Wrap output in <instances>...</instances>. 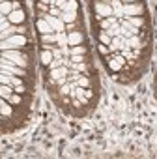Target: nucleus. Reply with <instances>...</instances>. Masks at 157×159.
Returning a JSON list of instances; mask_svg holds the SVG:
<instances>
[{"label":"nucleus","instance_id":"a878e982","mask_svg":"<svg viewBox=\"0 0 157 159\" xmlns=\"http://www.w3.org/2000/svg\"><path fill=\"white\" fill-rule=\"evenodd\" d=\"M123 4H133V2H142V0H122Z\"/></svg>","mask_w":157,"mask_h":159},{"label":"nucleus","instance_id":"9b49d317","mask_svg":"<svg viewBox=\"0 0 157 159\" xmlns=\"http://www.w3.org/2000/svg\"><path fill=\"white\" fill-rule=\"evenodd\" d=\"M0 120H10V118H13V114H15V107L8 101V99H0Z\"/></svg>","mask_w":157,"mask_h":159},{"label":"nucleus","instance_id":"6ab92c4d","mask_svg":"<svg viewBox=\"0 0 157 159\" xmlns=\"http://www.w3.org/2000/svg\"><path fill=\"white\" fill-rule=\"evenodd\" d=\"M13 11V2H0V15L8 17Z\"/></svg>","mask_w":157,"mask_h":159},{"label":"nucleus","instance_id":"412c9836","mask_svg":"<svg viewBox=\"0 0 157 159\" xmlns=\"http://www.w3.org/2000/svg\"><path fill=\"white\" fill-rule=\"evenodd\" d=\"M77 30H83V19H81V21H75V23H67V25H65V32H77Z\"/></svg>","mask_w":157,"mask_h":159},{"label":"nucleus","instance_id":"a211bd4d","mask_svg":"<svg viewBox=\"0 0 157 159\" xmlns=\"http://www.w3.org/2000/svg\"><path fill=\"white\" fill-rule=\"evenodd\" d=\"M96 41H97V43H103V45H110V41H112V36H110L109 32H105V30H101V32L97 34V38H96Z\"/></svg>","mask_w":157,"mask_h":159},{"label":"nucleus","instance_id":"2eb2a0df","mask_svg":"<svg viewBox=\"0 0 157 159\" xmlns=\"http://www.w3.org/2000/svg\"><path fill=\"white\" fill-rule=\"evenodd\" d=\"M97 25H99V28H101V30H109L110 26L118 25V19H116L114 15H112V17H105V19H101V21H99Z\"/></svg>","mask_w":157,"mask_h":159},{"label":"nucleus","instance_id":"0eeeda50","mask_svg":"<svg viewBox=\"0 0 157 159\" xmlns=\"http://www.w3.org/2000/svg\"><path fill=\"white\" fill-rule=\"evenodd\" d=\"M86 41V34L84 30H77V32H67V45L75 47V45H84Z\"/></svg>","mask_w":157,"mask_h":159},{"label":"nucleus","instance_id":"393cba45","mask_svg":"<svg viewBox=\"0 0 157 159\" xmlns=\"http://www.w3.org/2000/svg\"><path fill=\"white\" fill-rule=\"evenodd\" d=\"M49 13H51V15H54V17H60V15H62L64 11H62V10H60L58 6H51V10H49Z\"/></svg>","mask_w":157,"mask_h":159},{"label":"nucleus","instance_id":"39448f33","mask_svg":"<svg viewBox=\"0 0 157 159\" xmlns=\"http://www.w3.org/2000/svg\"><path fill=\"white\" fill-rule=\"evenodd\" d=\"M123 13H125V19H129V17H142V15L148 13V6H146V2L123 4Z\"/></svg>","mask_w":157,"mask_h":159},{"label":"nucleus","instance_id":"423d86ee","mask_svg":"<svg viewBox=\"0 0 157 159\" xmlns=\"http://www.w3.org/2000/svg\"><path fill=\"white\" fill-rule=\"evenodd\" d=\"M38 15H39V17H43V19L52 26V30H54V32H65V23H64L60 17H54V15H51L49 11H39Z\"/></svg>","mask_w":157,"mask_h":159},{"label":"nucleus","instance_id":"dca6fc26","mask_svg":"<svg viewBox=\"0 0 157 159\" xmlns=\"http://www.w3.org/2000/svg\"><path fill=\"white\" fill-rule=\"evenodd\" d=\"M73 54H90V49L86 47V43H84V45H75V47H69V56H73Z\"/></svg>","mask_w":157,"mask_h":159},{"label":"nucleus","instance_id":"ddd939ff","mask_svg":"<svg viewBox=\"0 0 157 159\" xmlns=\"http://www.w3.org/2000/svg\"><path fill=\"white\" fill-rule=\"evenodd\" d=\"M60 19L67 25V23H75V21H81V11H64L60 15Z\"/></svg>","mask_w":157,"mask_h":159},{"label":"nucleus","instance_id":"f8f14e48","mask_svg":"<svg viewBox=\"0 0 157 159\" xmlns=\"http://www.w3.org/2000/svg\"><path fill=\"white\" fill-rule=\"evenodd\" d=\"M52 60H54L52 51H49V49H41V51H39V66H41L43 69H47Z\"/></svg>","mask_w":157,"mask_h":159},{"label":"nucleus","instance_id":"f3484780","mask_svg":"<svg viewBox=\"0 0 157 159\" xmlns=\"http://www.w3.org/2000/svg\"><path fill=\"white\" fill-rule=\"evenodd\" d=\"M13 86H10V84H0V98L2 99H10L11 96H13Z\"/></svg>","mask_w":157,"mask_h":159},{"label":"nucleus","instance_id":"f03ea898","mask_svg":"<svg viewBox=\"0 0 157 159\" xmlns=\"http://www.w3.org/2000/svg\"><path fill=\"white\" fill-rule=\"evenodd\" d=\"M103 64H105V67H107L109 75H110V77H114L116 73L123 71V67L127 66V60H125L120 52H110V54L103 56Z\"/></svg>","mask_w":157,"mask_h":159},{"label":"nucleus","instance_id":"4be33fe9","mask_svg":"<svg viewBox=\"0 0 157 159\" xmlns=\"http://www.w3.org/2000/svg\"><path fill=\"white\" fill-rule=\"evenodd\" d=\"M105 32H109L112 38H116V36H122V26H120V23H118V25L110 26V28H109V30H105Z\"/></svg>","mask_w":157,"mask_h":159},{"label":"nucleus","instance_id":"bb28decb","mask_svg":"<svg viewBox=\"0 0 157 159\" xmlns=\"http://www.w3.org/2000/svg\"><path fill=\"white\" fill-rule=\"evenodd\" d=\"M36 2H43V4H49L51 6V0H36Z\"/></svg>","mask_w":157,"mask_h":159},{"label":"nucleus","instance_id":"9d476101","mask_svg":"<svg viewBox=\"0 0 157 159\" xmlns=\"http://www.w3.org/2000/svg\"><path fill=\"white\" fill-rule=\"evenodd\" d=\"M34 28H36V32H38V36H43V34H52L54 30H52V26L43 19V17H39V15H36V23H34Z\"/></svg>","mask_w":157,"mask_h":159},{"label":"nucleus","instance_id":"aec40b11","mask_svg":"<svg viewBox=\"0 0 157 159\" xmlns=\"http://www.w3.org/2000/svg\"><path fill=\"white\" fill-rule=\"evenodd\" d=\"M64 11H81V4H78V0H67Z\"/></svg>","mask_w":157,"mask_h":159},{"label":"nucleus","instance_id":"20e7f679","mask_svg":"<svg viewBox=\"0 0 157 159\" xmlns=\"http://www.w3.org/2000/svg\"><path fill=\"white\" fill-rule=\"evenodd\" d=\"M0 71L2 73H10V75H15V77H23L26 81H34V73L30 69H25V67H19L11 62H0Z\"/></svg>","mask_w":157,"mask_h":159},{"label":"nucleus","instance_id":"4468645a","mask_svg":"<svg viewBox=\"0 0 157 159\" xmlns=\"http://www.w3.org/2000/svg\"><path fill=\"white\" fill-rule=\"evenodd\" d=\"M109 49H110V52H120V51L123 49V36H116V38H112Z\"/></svg>","mask_w":157,"mask_h":159},{"label":"nucleus","instance_id":"5701e85b","mask_svg":"<svg viewBox=\"0 0 157 159\" xmlns=\"http://www.w3.org/2000/svg\"><path fill=\"white\" fill-rule=\"evenodd\" d=\"M97 52H99L101 56H107V54H110V49H109V45H103V43H97Z\"/></svg>","mask_w":157,"mask_h":159},{"label":"nucleus","instance_id":"6e6552de","mask_svg":"<svg viewBox=\"0 0 157 159\" xmlns=\"http://www.w3.org/2000/svg\"><path fill=\"white\" fill-rule=\"evenodd\" d=\"M67 75H69V67L62 66V67H56L52 71H45V81H58V79L67 77Z\"/></svg>","mask_w":157,"mask_h":159},{"label":"nucleus","instance_id":"7ed1b4c3","mask_svg":"<svg viewBox=\"0 0 157 159\" xmlns=\"http://www.w3.org/2000/svg\"><path fill=\"white\" fill-rule=\"evenodd\" d=\"M30 43H28V36L26 34H13L10 36L8 39H2L0 41V47L2 51H10V49H26Z\"/></svg>","mask_w":157,"mask_h":159},{"label":"nucleus","instance_id":"f257e3e1","mask_svg":"<svg viewBox=\"0 0 157 159\" xmlns=\"http://www.w3.org/2000/svg\"><path fill=\"white\" fill-rule=\"evenodd\" d=\"M90 10H92V21L99 23L105 17H112V6H110V0H90Z\"/></svg>","mask_w":157,"mask_h":159},{"label":"nucleus","instance_id":"1a4fd4ad","mask_svg":"<svg viewBox=\"0 0 157 159\" xmlns=\"http://www.w3.org/2000/svg\"><path fill=\"white\" fill-rule=\"evenodd\" d=\"M8 19H10V23H11V25H26L28 15H26L25 8H21V10H13V11L8 15Z\"/></svg>","mask_w":157,"mask_h":159},{"label":"nucleus","instance_id":"b1692460","mask_svg":"<svg viewBox=\"0 0 157 159\" xmlns=\"http://www.w3.org/2000/svg\"><path fill=\"white\" fill-rule=\"evenodd\" d=\"M0 21H2V25H0V32H2V30H8V28L11 26V23H10L8 17H0Z\"/></svg>","mask_w":157,"mask_h":159}]
</instances>
